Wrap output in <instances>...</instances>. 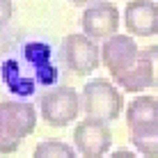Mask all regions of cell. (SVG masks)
<instances>
[{
    "mask_svg": "<svg viewBox=\"0 0 158 158\" xmlns=\"http://www.w3.org/2000/svg\"><path fill=\"white\" fill-rule=\"evenodd\" d=\"M71 5H94V2H103V0H69Z\"/></svg>",
    "mask_w": 158,
    "mask_h": 158,
    "instance_id": "obj_15",
    "label": "cell"
},
{
    "mask_svg": "<svg viewBox=\"0 0 158 158\" xmlns=\"http://www.w3.org/2000/svg\"><path fill=\"white\" fill-rule=\"evenodd\" d=\"M14 14V2L12 0H0V30L7 28V23L12 21Z\"/></svg>",
    "mask_w": 158,
    "mask_h": 158,
    "instance_id": "obj_13",
    "label": "cell"
},
{
    "mask_svg": "<svg viewBox=\"0 0 158 158\" xmlns=\"http://www.w3.org/2000/svg\"><path fill=\"white\" fill-rule=\"evenodd\" d=\"M131 144L138 149V154H142L144 158H158V133H144V135H135L131 133Z\"/></svg>",
    "mask_w": 158,
    "mask_h": 158,
    "instance_id": "obj_11",
    "label": "cell"
},
{
    "mask_svg": "<svg viewBox=\"0 0 158 158\" xmlns=\"http://www.w3.org/2000/svg\"><path fill=\"white\" fill-rule=\"evenodd\" d=\"M62 60L76 76H89L101 64V46L83 32H73L62 41Z\"/></svg>",
    "mask_w": 158,
    "mask_h": 158,
    "instance_id": "obj_4",
    "label": "cell"
},
{
    "mask_svg": "<svg viewBox=\"0 0 158 158\" xmlns=\"http://www.w3.org/2000/svg\"><path fill=\"white\" fill-rule=\"evenodd\" d=\"M80 25H83V35H87L94 41L115 37L117 30H119V9H117V5L108 2V0L89 5L83 12Z\"/></svg>",
    "mask_w": 158,
    "mask_h": 158,
    "instance_id": "obj_7",
    "label": "cell"
},
{
    "mask_svg": "<svg viewBox=\"0 0 158 158\" xmlns=\"http://www.w3.org/2000/svg\"><path fill=\"white\" fill-rule=\"evenodd\" d=\"M80 106H83L80 94L69 85H60V87L48 89L39 101L44 122H46L48 126H55V128L71 124L73 119L78 117Z\"/></svg>",
    "mask_w": 158,
    "mask_h": 158,
    "instance_id": "obj_3",
    "label": "cell"
},
{
    "mask_svg": "<svg viewBox=\"0 0 158 158\" xmlns=\"http://www.w3.org/2000/svg\"><path fill=\"white\" fill-rule=\"evenodd\" d=\"M138 57H140V48L131 35H115L110 39H106L101 46V62L110 71L115 83L122 80L133 69Z\"/></svg>",
    "mask_w": 158,
    "mask_h": 158,
    "instance_id": "obj_5",
    "label": "cell"
},
{
    "mask_svg": "<svg viewBox=\"0 0 158 158\" xmlns=\"http://www.w3.org/2000/svg\"><path fill=\"white\" fill-rule=\"evenodd\" d=\"M126 124L131 133L135 135L158 133V99L156 96H135L126 106Z\"/></svg>",
    "mask_w": 158,
    "mask_h": 158,
    "instance_id": "obj_9",
    "label": "cell"
},
{
    "mask_svg": "<svg viewBox=\"0 0 158 158\" xmlns=\"http://www.w3.org/2000/svg\"><path fill=\"white\" fill-rule=\"evenodd\" d=\"M37 128L35 106L28 101H0V154L19 151L21 142Z\"/></svg>",
    "mask_w": 158,
    "mask_h": 158,
    "instance_id": "obj_1",
    "label": "cell"
},
{
    "mask_svg": "<svg viewBox=\"0 0 158 158\" xmlns=\"http://www.w3.org/2000/svg\"><path fill=\"white\" fill-rule=\"evenodd\" d=\"M108 158H138V154H135V151H128V149H117Z\"/></svg>",
    "mask_w": 158,
    "mask_h": 158,
    "instance_id": "obj_14",
    "label": "cell"
},
{
    "mask_svg": "<svg viewBox=\"0 0 158 158\" xmlns=\"http://www.w3.org/2000/svg\"><path fill=\"white\" fill-rule=\"evenodd\" d=\"M83 110L87 117H96L103 122H115L124 110V96L110 80L92 78L83 87Z\"/></svg>",
    "mask_w": 158,
    "mask_h": 158,
    "instance_id": "obj_2",
    "label": "cell"
},
{
    "mask_svg": "<svg viewBox=\"0 0 158 158\" xmlns=\"http://www.w3.org/2000/svg\"><path fill=\"white\" fill-rule=\"evenodd\" d=\"M32 158H78V154L62 140H44L35 147Z\"/></svg>",
    "mask_w": 158,
    "mask_h": 158,
    "instance_id": "obj_10",
    "label": "cell"
},
{
    "mask_svg": "<svg viewBox=\"0 0 158 158\" xmlns=\"http://www.w3.org/2000/svg\"><path fill=\"white\" fill-rule=\"evenodd\" d=\"M147 57H149L151 62V76H154V87L158 89V44H154V46H147L144 48Z\"/></svg>",
    "mask_w": 158,
    "mask_h": 158,
    "instance_id": "obj_12",
    "label": "cell"
},
{
    "mask_svg": "<svg viewBox=\"0 0 158 158\" xmlns=\"http://www.w3.org/2000/svg\"><path fill=\"white\" fill-rule=\"evenodd\" d=\"M124 25L131 37L158 35V5L154 0H131L124 7Z\"/></svg>",
    "mask_w": 158,
    "mask_h": 158,
    "instance_id": "obj_8",
    "label": "cell"
},
{
    "mask_svg": "<svg viewBox=\"0 0 158 158\" xmlns=\"http://www.w3.org/2000/svg\"><path fill=\"white\" fill-rule=\"evenodd\" d=\"M73 144L83 158H103L112 147V131L103 119L85 117L73 128Z\"/></svg>",
    "mask_w": 158,
    "mask_h": 158,
    "instance_id": "obj_6",
    "label": "cell"
}]
</instances>
